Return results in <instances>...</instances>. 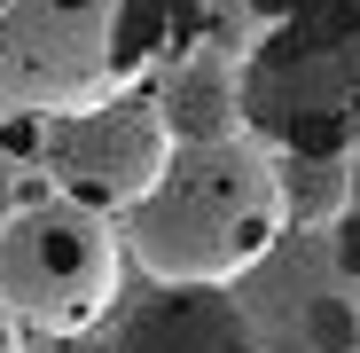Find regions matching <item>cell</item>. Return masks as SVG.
Wrapping results in <instances>:
<instances>
[{
  "label": "cell",
  "mask_w": 360,
  "mask_h": 353,
  "mask_svg": "<svg viewBox=\"0 0 360 353\" xmlns=\"http://www.w3.org/2000/svg\"><path fill=\"white\" fill-rule=\"evenodd\" d=\"M196 39V0H0V110L63 118L141 94Z\"/></svg>",
  "instance_id": "obj_1"
},
{
  "label": "cell",
  "mask_w": 360,
  "mask_h": 353,
  "mask_svg": "<svg viewBox=\"0 0 360 353\" xmlns=\"http://www.w3.org/2000/svg\"><path fill=\"white\" fill-rule=\"evenodd\" d=\"M282 165L251 134H212V142H180L165 181L134 204L126 244L157 283H235L251 275L282 244Z\"/></svg>",
  "instance_id": "obj_2"
},
{
  "label": "cell",
  "mask_w": 360,
  "mask_h": 353,
  "mask_svg": "<svg viewBox=\"0 0 360 353\" xmlns=\"http://www.w3.org/2000/svg\"><path fill=\"white\" fill-rule=\"evenodd\" d=\"M117 299V235L79 197H32L0 220V306L32 330H86Z\"/></svg>",
  "instance_id": "obj_3"
},
{
  "label": "cell",
  "mask_w": 360,
  "mask_h": 353,
  "mask_svg": "<svg viewBox=\"0 0 360 353\" xmlns=\"http://www.w3.org/2000/svg\"><path fill=\"white\" fill-rule=\"evenodd\" d=\"M172 118L165 102L149 94H117V102H94V110H63V118H47V134H39V157H47V181L94 204V212H117V204H141L157 181H165V165H172Z\"/></svg>",
  "instance_id": "obj_4"
},
{
  "label": "cell",
  "mask_w": 360,
  "mask_h": 353,
  "mask_svg": "<svg viewBox=\"0 0 360 353\" xmlns=\"http://www.w3.org/2000/svg\"><path fill=\"white\" fill-rule=\"evenodd\" d=\"M110 353H266L251 314L227 299V283H157L117 322Z\"/></svg>",
  "instance_id": "obj_5"
},
{
  "label": "cell",
  "mask_w": 360,
  "mask_h": 353,
  "mask_svg": "<svg viewBox=\"0 0 360 353\" xmlns=\"http://www.w3.org/2000/svg\"><path fill=\"white\" fill-rule=\"evenodd\" d=\"M165 118L180 142H212V134H235V118H243V87H227V71L196 63L165 87Z\"/></svg>",
  "instance_id": "obj_6"
},
{
  "label": "cell",
  "mask_w": 360,
  "mask_h": 353,
  "mask_svg": "<svg viewBox=\"0 0 360 353\" xmlns=\"http://www.w3.org/2000/svg\"><path fill=\"white\" fill-rule=\"evenodd\" d=\"M274 330H290L306 353H360V306H352V299H337V290H314V283L282 290Z\"/></svg>",
  "instance_id": "obj_7"
},
{
  "label": "cell",
  "mask_w": 360,
  "mask_h": 353,
  "mask_svg": "<svg viewBox=\"0 0 360 353\" xmlns=\"http://www.w3.org/2000/svg\"><path fill=\"white\" fill-rule=\"evenodd\" d=\"M282 197H290V220H337L352 204V173H345V157H290Z\"/></svg>",
  "instance_id": "obj_8"
},
{
  "label": "cell",
  "mask_w": 360,
  "mask_h": 353,
  "mask_svg": "<svg viewBox=\"0 0 360 353\" xmlns=\"http://www.w3.org/2000/svg\"><path fill=\"white\" fill-rule=\"evenodd\" d=\"M337 110H345V126H352V157H360V24H352V39L337 47Z\"/></svg>",
  "instance_id": "obj_9"
},
{
  "label": "cell",
  "mask_w": 360,
  "mask_h": 353,
  "mask_svg": "<svg viewBox=\"0 0 360 353\" xmlns=\"http://www.w3.org/2000/svg\"><path fill=\"white\" fill-rule=\"evenodd\" d=\"M329 275H345V283H360V197L329 220Z\"/></svg>",
  "instance_id": "obj_10"
},
{
  "label": "cell",
  "mask_w": 360,
  "mask_h": 353,
  "mask_svg": "<svg viewBox=\"0 0 360 353\" xmlns=\"http://www.w3.org/2000/svg\"><path fill=\"white\" fill-rule=\"evenodd\" d=\"M259 345H266V353H306V345H297L290 330H259Z\"/></svg>",
  "instance_id": "obj_11"
},
{
  "label": "cell",
  "mask_w": 360,
  "mask_h": 353,
  "mask_svg": "<svg viewBox=\"0 0 360 353\" xmlns=\"http://www.w3.org/2000/svg\"><path fill=\"white\" fill-rule=\"evenodd\" d=\"M0 353H16V314L0 306Z\"/></svg>",
  "instance_id": "obj_12"
},
{
  "label": "cell",
  "mask_w": 360,
  "mask_h": 353,
  "mask_svg": "<svg viewBox=\"0 0 360 353\" xmlns=\"http://www.w3.org/2000/svg\"><path fill=\"white\" fill-rule=\"evenodd\" d=\"M0 220H8V212H0Z\"/></svg>",
  "instance_id": "obj_13"
}]
</instances>
